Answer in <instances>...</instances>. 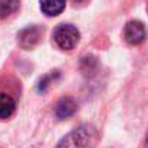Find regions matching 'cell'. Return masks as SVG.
I'll list each match as a JSON object with an SVG mask.
<instances>
[{
	"label": "cell",
	"mask_w": 148,
	"mask_h": 148,
	"mask_svg": "<svg viewBox=\"0 0 148 148\" xmlns=\"http://www.w3.org/2000/svg\"><path fill=\"white\" fill-rule=\"evenodd\" d=\"M147 144H148V135H147Z\"/></svg>",
	"instance_id": "obj_11"
},
{
	"label": "cell",
	"mask_w": 148,
	"mask_h": 148,
	"mask_svg": "<svg viewBox=\"0 0 148 148\" xmlns=\"http://www.w3.org/2000/svg\"><path fill=\"white\" fill-rule=\"evenodd\" d=\"M66 7V0H40V10L46 16H58Z\"/></svg>",
	"instance_id": "obj_6"
},
{
	"label": "cell",
	"mask_w": 148,
	"mask_h": 148,
	"mask_svg": "<svg viewBox=\"0 0 148 148\" xmlns=\"http://www.w3.org/2000/svg\"><path fill=\"white\" fill-rule=\"evenodd\" d=\"M145 36H147V32H145V27L141 22L138 20H131L125 25V29H124V38L128 43L131 45H140L145 40Z\"/></svg>",
	"instance_id": "obj_3"
},
{
	"label": "cell",
	"mask_w": 148,
	"mask_h": 148,
	"mask_svg": "<svg viewBox=\"0 0 148 148\" xmlns=\"http://www.w3.org/2000/svg\"><path fill=\"white\" fill-rule=\"evenodd\" d=\"M79 30L72 25H59L53 30V40L63 50H72L79 42Z\"/></svg>",
	"instance_id": "obj_2"
},
{
	"label": "cell",
	"mask_w": 148,
	"mask_h": 148,
	"mask_svg": "<svg viewBox=\"0 0 148 148\" xmlns=\"http://www.w3.org/2000/svg\"><path fill=\"white\" fill-rule=\"evenodd\" d=\"M98 141V131L95 127L85 124L65 135L56 148H94Z\"/></svg>",
	"instance_id": "obj_1"
},
{
	"label": "cell",
	"mask_w": 148,
	"mask_h": 148,
	"mask_svg": "<svg viewBox=\"0 0 148 148\" xmlns=\"http://www.w3.org/2000/svg\"><path fill=\"white\" fill-rule=\"evenodd\" d=\"M20 7V0H0V17H9Z\"/></svg>",
	"instance_id": "obj_8"
},
{
	"label": "cell",
	"mask_w": 148,
	"mask_h": 148,
	"mask_svg": "<svg viewBox=\"0 0 148 148\" xmlns=\"http://www.w3.org/2000/svg\"><path fill=\"white\" fill-rule=\"evenodd\" d=\"M73 1H76V3H81V1H85V0H73Z\"/></svg>",
	"instance_id": "obj_10"
},
{
	"label": "cell",
	"mask_w": 148,
	"mask_h": 148,
	"mask_svg": "<svg viewBox=\"0 0 148 148\" xmlns=\"http://www.w3.org/2000/svg\"><path fill=\"white\" fill-rule=\"evenodd\" d=\"M76 112V102L72 98H62L55 106V115L59 119H66Z\"/></svg>",
	"instance_id": "obj_5"
},
{
	"label": "cell",
	"mask_w": 148,
	"mask_h": 148,
	"mask_svg": "<svg viewBox=\"0 0 148 148\" xmlns=\"http://www.w3.org/2000/svg\"><path fill=\"white\" fill-rule=\"evenodd\" d=\"M40 35H42V30L38 27V26H30V27H26L23 29L20 33H19V45L23 48V49H32L35 45H38V42L40 40Z\"/></svg>",
	"instance_id": "obj_4"
},
{
	"label": "cell",
	"mask_w": 148,
	"mask_h": 148,
	"mask_svg": "<svg viewBox=\"0 0 148 148\" xmlns=\"http://www.w3.org/2000/svg\"><path fill=\"white\" fill-rule=\"evenodd\" d=\"M55 76H58V73H49V75H46V76H43L40 81H39V85H38V91H40V92H45L48 88H49V85L55 81Z\"/></svg>",
	"instance_id": "obj_9"
},
{
	"label": "cell",
	"mask_w": 148,
	"mask_h": 148,
	"mask_svg": "<svg viewBox=\"0 0 148 148\" xmlns=\"http://www.w3.org/2000/svg\"><path fill=\"white\" fill-rule=\"evenodd\" d=\"M16 109V102L10 95L0 92V119H7L13 115Z\"/></svg>",
	"instance_id": "obj_7"
}]
</instances>
